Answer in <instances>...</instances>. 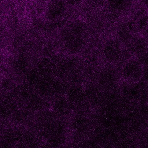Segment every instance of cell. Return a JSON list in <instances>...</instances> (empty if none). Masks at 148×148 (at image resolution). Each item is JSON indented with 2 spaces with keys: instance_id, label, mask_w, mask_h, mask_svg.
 <instances>
[{
  "instance_id": "obj_1",
  "label": "cell",
  "mask_w": 148,
  "mask_h": 148,
  "mask_svg": "<svg viewBox=\"0 0 148 148\" xmlns=\"http://www.w3.org/2000/svg\"><path fill=\"white\" fill-rule=\"evenodd\" d=\"M118 91L125 102L130 105H136L145 103L148 94V87L143 81L134 83L120 82Z\"/></svg>"
},
{
  "instance_id": "obj_2",
  "label": "cell",
  "mask_w": 148,
  "mask_h": 148,
  "mask_svg": "<svg viewBox=\"0 0 148 148\" xmlns=\"http://www.w3.org/2000/svg\"><path fill=\"white\" fill-rule=\"evenodd\" d=\"M144 66L140 60L132 56L124 60L119 69L120 82L134 83L142 81Z\"/></svg>"
},
{
  "instance_id": "obj_3",
  "label": "cell",
  "mask_w": 148,
  "mask_h": 148,
  "mask_svg": "<svg viewBox=\"0 0 148 148\" xmlns=\"http://www.w3.org/2000/svg\"><path fill=\"white\" fill-rule=\"evenodd\" d=\"M94 82L105 92L117 90L120 83L119 69L109 64L99 68Z\"/></svg>"
},
{
  "instance_id": "obj_4",
  "label": "cell",
  "mask_w": 148,
  "mask_h": 148,
  "mask_svg": "<svg viewBox=\"0 0 148 148\" xmlns=\"http://www.w3.org/2000/svg\"><path fill=\"white\" fill-rule=\"evenodd\" d=\"M64 95L73 106L75 112L88 113L91 111V109L87 102L84 84H69Z\"/></svg>"
},
{
  "instance_id": "obj_5",
  "label": "cell",
  "mask_w": 148,
  "mask_h": 148,
  "mask_svg": "<svg viewBox=\"0 0 148 148\" xmlns=\"http://www.w3.org/2000/svg\"><path fill=\"white\" fill-rule=\"evenodd\" d=\"M94 125L88 113L74 112L69 118V128L78 139H84L92 132Z\"/></svg>"
},
{
  "instance_id": "obj_6",
  "label": "cell",
  "mask_w": 148,
  "mask_h": 148,
  "mask_svg": "<svg viewBox=\"0 0 148 148\" xmlns=\"http://www.w3.org/2000/svg\"><path fill=\"white\" fill-rule=\"evenodd\" d=\"M123 48L116 39H109L104 44L102 49L103 60L109 65H115L122 59Z\"/></svg>"
},
{
  "instance_id": "obj_7",
  "label": "cell",
  "mask_w": 148,
  "mask_h": 148,
  "mask_svg": "<svg viewBox=\"0 0 148 148\" xmlns=\"http://www.w3.org/2000/svg\"><path fill=\"white\" fill-rule=\"evenodd\" d=\"M67 50L72 56H76L82 53L85 47V42L81 35L71 34L67 40Z\"/></svg>"
},
{
  "instance_id": "obj_8",
  "label": "cell",
  "mask_w": 148,
  "mask_h": 148,
  "mask_svg": "<svg viewBox=\"0 0 148 148\" xmlns=\"http://www.w3.org/2000/svg\"><path fill=\"white\" fill-rule=\"evenodd\" d=\"M54 106L57 113L62 117L70 118L75 112L73 106L64 95H60L57 98Z\"/></svg>"
},
{
  "instance_id": "obj_9",
  "label": "cell",
  "mask_w": 148,
  "mask_h": 148,
  "mask_svg": "<svg viewBox=\"0 0 148 148\" xmlns=\"http://www.w3.org/2000/svg\"><path fill=\"white\" fill-rule=\"evenodd\" d=\"M108 4L110 9L114 12H121L128 4L127 0H108Z\"/></svg>"
},
{
  "instance_id": "obj_10",
  "label": "cell",
  "mask_w": 148,
  "mask_h": 148,
  "mask_svg": "<svg viewBox=\"0 0 148 148\" xmlns=\"http://www.w3.org/2000/svg\"><path fill=\"white\" fill-rule=\"evenodd\" d=\"M131 32V27L130 25H123L120 29L119 35L123 39H126L129 37Z\"/></svg>"
},
{
  "instance_id": "obj_11",
  "label": "cell",
  "mask_w": 148,
  "mask_h": 148,
  "mask_svg": "<svg viewBox=\"0 0 148 148\" xmlns=\"http://www.w3.org/2000/svg\"><path fill=\"white\" fill-rule=\"evenodd\" d=\"M137 24L138 28L140 30H145V29H148V16H142L138 20Z\"/></svg>"
},
{
  "instance_id": "obj_12",
  "label": "cell",
  "mask_w": 148,
  "mask_h": 148,
  "mask_svg": "<svg viewBox=\"0 0 148 148\" xmlns=\"http://www.w3.org/2000/svg\"><path fill=\"white\" fill-rule=\"evenodd\" d=\"M136 57L140 60L143 66H148V50L140 56Z\"/></svg>"
},
{
  "instance_id": "obj_13",
  "label": "cell",
  "mask_w": 148,
  "mask_h": 148,
  "mask_svg": "<svg viewBox=\"0 0 148 148\" xmlns=\"http://www.w3.org/2000/svg\"><path fill=\"white\" fill-rule=\"evenodd\" d=\"M142 81L145 83V84L148 87V66H144L143 76Z\"/></svg>"
},
{
  "instance_id": "obj_14",
  "label": "cell",
  "mask_w": 148,
  "mask_h": 148,
  "mask_svg": "<svg viewBox=\"0 0 148 148\" xmlns=\"http://www.w3.org/2000/svg\"><path fill=\"white\" fill-rule=\"evenodd\" d=\"M82 0H69V2L71 5H79Z\"/></svg>"
},
{
  "instance_id": "obj_15",
  "label": "cell",
  "mask_w": 148,
  "mask_h": 148,
  "mask_svg": "<svg viewBox=\"0 0 148 148\" xmlns=\"http://www.w3.org/2000/svg\"><path fill=\"white\" fill-rule=\"evenodd\" d=\"M141 4L146 8H148V0H140Z\"/></svg>"
},
{
  "instance_id": "obj_16",
  "label": "cell",
  "mask_w": 148,
  "mask_h": 148,
  "mask_svg": "<svg viewBox=\"0 0 148 148\" xmlns=\"http://www.w3.org/2000/svg\"><path fill=\"white\" fill-rule=\"evenodd\" d=\"M145 104L146 105V106H147V108H148V94H147V98H146V101H145Z\"/></svg>"
},
{
  "instance_id": "obj_17",
  "label": "cell",
  "mask_w": 148,
  "mask_h": 148,
  "mask_svg": "<svg viewBox=\"0 0 148 148\" xmlns=\"http://www.w3.org/2000/svg\"><path fill=\"white\" fill-rule=\"evenodd\" d=\"M147 34H146V38H145V39H146V42H147V45H148V29H147Z\"/></svg>"
}]
</instances>
